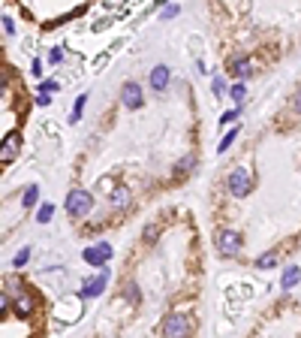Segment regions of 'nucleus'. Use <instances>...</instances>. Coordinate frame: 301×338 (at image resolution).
Wrapping results in <instances>:
<instances>
[{"instance_id": "obj_1", "label": "nucleus", "mask_w": 301, "mask_h": 338, "mask_svg": "<svg viewBox=\"0 0 301 338\" xmlns=\"http://www.w3.org/2000/svg\"><path fill=\"white\" fill-rule=\"evenodd\" d=\"M91 205H94L91 194H88V190H81V187H75V190L67 197V211L72 214V218H85V214L91 211Z\"/></svg>"}, {"instance_id": "obj_2", "label": "nucleus", "mask_w": 301, "mask_h": 338, "mask_svg": "<svg viewBox=\"0 0 301 338\" xmlns=\"http://www.w3.org/2000/svg\"><path fill=\"white\" fill-rule=\"evenodd\" d=\"M163 335L166 338H187L190 335V320L184 314H169L163 323Z\"/></svg>"}, {"instance_id": "obj_3", "label": "nucleus", "mask_w": 301, "mask_h": 338, "mask_svg": "<svg viewBox=\"0 0 301 338\" xmlns=\"http://www.w3.org/2000/svg\"><path fill=\"white\" fill-rule=\"evenodd\" d=\"M250 187H253V178H250L247 169H232L229 172V194L232 197H247Z\"/></svg>"}, {"instance_id": "obj_4", "label": "nucleus", "mask_w": 301, "mask_h": 338, "mask_svg": "<svg viewBox=\"0 0 301 338\" xmlns=\"http://www.w3.org/2000/svg\"><path fill=\"white\" fill-rule=\"evenodd\" d=\"M108 257H112V245H108V242H100V245H94V248H85V251H81V260H85V263H91V266H105V263H108Z\"/></svg>"}, {"instance_id": "obj_5", "label": "nucleus", "mask_w": 301, "mask_h": 338, "mask_svg": "<svg viewBox=\"0 0 301 338\" xmlns=\"http://www.w3.org/2000/svg\"><path fill=\"white\" fill-rule=\"evenodd\" d=\"M217 248H220L223 257H235V254L241 251V236H238L235 230H220V233H217Z\"/></svg>"}, {"instance_id": "obj_6", "label": "nucleus", "mask_w": 301, "mask_h": 338, "mask_svg": "<svg viewBox=\"0 0 301 338\" xmlns=\"http://www.w3.org/2000/svg\"><path fill=\"white\" fill-rule=\"evenodd\" d=\"M105 284H108V269H102L97 278H88L85 287H81V296H100L105 290Z\"/></svg>"}, {"instance_id": "obj_7", "label": "nucleus", "mask_w": 301, "mask_h": 338, "mask_svg": "<svg viewBox=\"0 0 301 338\" xmlns=\"http://www.w3.org/2000/svg\"><path fill=\"white\" fill-rule=\"evenodd\" d=\"M121 100H124V106H130V109H139V106H142V88H139V82H127V85L121 88Z\"/></svg>"}, {"instance_id": "obj_8", "label": "nucleus", "mask_w": 301, "mask_h": 338, "mask_svg": "<svg viewBox=\"0 0 301 338\" xmlns=\"http://www.w3.org/2000/svg\"><path fill=\"white\" fill-rule=\"evenodd\" d=\"M151 85H154V91H163L169 85V67L166 64H160V67L151 69Z\"/></svg>"}, {"instance_id": "obj_9", "label": "nucleus", "mask_w": 301, "mask_h": 338, "mask_svg": "<svg viewBox=\"0 0 301 338\" xmlns=\"http://www.w3.org/2000/svg\"><path fill=\"white\" fill-rule=\"evenodd\" d=\"M229 69H232V76H238V79H247V76L253 73V64H250L247 58H235L232 64H229Z\"/></svg>"}, {"instance_id": "obj_10", "label": "nucleus", "mask_w": 301, "mask_h": 338, "mask_svg": "<svg viewBox=\"0 0 301 338\" xmlns=\"http://www.w3.org/2000/svg\"><path fill=\"white\" fill-rule=\"evenodd\" d=\"M15 151H18V136H6L3 139V163H9V157H15Z\"/></svg>"}, {"instance_id": "obj_11", "label": "nucleus", "mask_w": 301, "mask_h": 338, "mask_svg": "<svg viewBox=\"0 0 301 338\" xmlns=\"http://www.w3.org/2000/svg\"><path fill=\"white\" fill-rule=\"evenodd\" d=\"M15 311H18L21 317H28V314L34 311V296H28V293H21V296H18V302H15Z\"/></svg>"}, {"instance_id": "obj_12", "label": "nucleus", "mask_w": 301, "mask_h": 338, "mask_svg": "<svg viewBox=\"0 0 301 338\" xmlns=\"http://www.w3.org/2000/svg\"><path fill=\"white\" fill-rule=\"evenodd\" d=\"M298 278H301V269H298V266H289V269L283 272V290H289Z\"/></svg>"}, {"instance_id": "obj_13", "label": "nucleus", "mask_w": 301, "mask_h": 338, "mask_svg": "<svg viewBox=\"0 0 301 338\" xmlns=\"http://www.w3.org/2000/svg\"><path fill=\"white\" fill-rule=\"evenodd\" d=\"M271 266H277V251H268L256 260V269H271Z\"/></svg>"}, {"instance_id": "obj_14", "label": "nucleus", "mask_w": 301, "mask_h": 338, "mask_svg": "<svg viewBox=\"0 0 301 338\" xmlns=\"http://www.w3.org/2000/svg\"><path fill=\"white\" fill-rule=\"evenodd\" d=\"M112 203L118 205V208H124V205L130 203V190H127V187H118V190H115V197H112Z\"/></svg>"}, {"instance_id": "obj_15", "label": "nucleus", "mask_w": 301, "mask_h": 338, "mask_svg": "<svg viewBox=\"0 0 301 338\" xmlns=\"http://www.w3.org/2000/svg\"><path fill=\"white\" fill-rule=\"evenodd\" d=\"M51 214H54V205H51V203H45L42 208H39L36 221H39V224H48V221H51Z\"/></svg>"}, {"instance_id": "obj_16", "label": "nucleus", "mask_w": 301, "mask_h": 338, "mask_svg": "<svg viewBox=\"0 0 301 338\" xmlns=\"http://www.w3.org/2000/svg\"><path fill=\"white\" fill-rule=\"evenodd\" d=\"M36 197H39V187H36V184H31V187L24 190V200H21V203H24V205H34Z\"/></svg>"}, {"instance_id": "obj_17", "label": "nucleus", "mask_w": 301, "mask_h": 338, "mask_svg": "<svg viewBox=\"0 0 301 338\" xmlns=\"http://www.w3.org/2000/svg\"><path fill=\"white\" fill-rule=\"evenodd\" d=\"M85 103H88V94H81V97L75 100V109H72V121H78V115H81V109H85Z\"/></svg>"}, {"instance_id": "obj_18", "label": "nucleus", "mask_w": 301, "mask_h": 338, "mask_svg": "<svg viewBox=\"0 0 301 338\" xmlns=\"http://www.w3.org/2000/svg\"><path fill=\"white\" fill-rule=\"evenodd\" d=\"M193 163H196V157H193V154H187V157L178 163V172H187V169H193Z\"/></svg>"}, {"instance_id": "obj_19", "label": "nucleus", "mask_w": 301, "mask_h": 338, "mask_svg": "<svg viewBox=\"0 0 301 338\" xmlns=\"http://www.w3.org/2000/svg\"><path fill=\"white\" fill-rule=\"evenodd\" d=\"M235 136H238V130H229V133L223 136V142H220V151H226V148L232 145V142H235Z\"/></svg>"}, {"instance_id": "obj_20", "label": "nucleus", "mask_w": 301, "mask_h": 338, "mask_svg": "<svg viewBox=\"0 0 301 338\" xmlns=\"http://www.w3.org/2000/svg\"><path fill=\"white\" fill-rule=\"evenodd\" d=\"M24 263H28V248L15 254V260H12V266H24Z\"/></svg>"}, {"instance_id": "obj_21", "label": "nucleus", "mask_w": 301, "mask_h": 338, "mask_svg": "<svg viewBox=\"0 0 301 338\" xmlns=\"http://www.w3.org/2000/svg\"><path fill=\"white\" fill-rule=\"evenodd\" d=\"M232 97H235V100H244V85H241V82L232 85Z\"/></svg>"}, {"instance_id": "obj_22", "label": "nucleus", "mask_w": 301, "mask_h": 338, "mask_svg": "<svg viewBox=\"0 0 301 338\" xmlns=\"http://www.w3.org/2000/svg\"><path fill=\"white\" fill-rule=\"evenodd\" d=\"M235 118H238V109H232V112H226V115L220 118V124H232Z\"/></svg>"}, {"instance_id": "obj_23", "label": "nucleus", "mask_w": 301, "mask_h": 338, "mask_svg": "<svg viewBox=\"0 0 301 338\" xmlns=\"http://www.w3.org/2000/svg\"><path fill=\"white\" fill-rule=\"evenodd\" d=\"M3 31H6V34H15V25H12L9 15H3Z\"/></svg>"}, {"instance_id": "obj_24", "label": "nucleus", "mask_w": 301, "mask_h": 338, "mask_svg": "<svg viewBox=\"0 0 301 338\" xmlns=\"http://www.w3.org/2000/svg\"><path fill=\"white\" fill-rule=\"evenodd\" d=\"M178 9H181V6H175V3H172V6H166V9H163V18H172V15H178Z\"/></svg>"}, {"instance_id": "obj_25", "label": "nucleus", "mask_w": 301, "mask_h": 338, "mask_svg": "<svg viewBox=\"0 0 301 338\" xmlns=\"http://www.w3.org/2000/svg\"><path fill=\"white\" fill-rule=\"evenodd\" d=\"M145 238H148V242H154V238H157V227H154V224H151V227H145Z\"/></svg>"}, {"instance_id": "obj_26", "label": "nucleus", "mask_w": 301, "mask_h": 338, "mask_svg": "<svg viewBox=\"0 0 301 338\" xmlns=\"http://www.w3.org/2000/svg\"><path fill=\"white\" fill-rule=\"evenodd\" d=\"M223 88H226V85H223V79L217 76V79H214V94H223Z\"/></svg>"}, {"instance_id": "obj_27", "label": "nucleus", "mask_w": 301, "mask_h": 338, "mask_svg": "<svg viewBox=\"0 0 301 338\" xmlns=\"http://www.w3.org/2000/svg\"><path fill=\"white\" fill-rule=\"evenodd\" d=\"M127 296H130V299L139 296V287H135V284H127Z\"/></svg>"}, {"instance_id": "obj_28", "label": "nucleus", "mask_w": 301, "mask_h": 338, "mask_svg": "<svg viewBox=\"0 0 301 338\" xmlns=\"http://www.w3.org/2000/svg\"><path fill=\"white\" fill-rule=\"evenodd\" d=\"M48 61H51V64H58V61H61V49H51V55H48Z\"/></svg>"}, {"instance_id": "obj_29", "label": "nucleus", "mask_w": 301, "mask_h": 338, "mask_svg": "<svg viewBox=\"0 0 301 338\" xmlns=\"http://www.w3.org/2000/svg\"><path fill=\"white\" fill-rule=\"evenodd\" d=\"M36 103H39V106H48V103H51V97H48V94H39V97H36Z\"/></svg>"}, {"instance_id": "obj_30", "label": "nucleus", "mask_w": 301, "mask_h": 338, "mask_svg": "<svg viewBox=\"0 0 301 338\" xmlns=\"http://www.w3.org/2000/svg\"><path fill=\"white\" fill-rule=\"evenodd\" d=\"M295 112H301V91L295 94Z\"/></svg>"}]
</instances>
